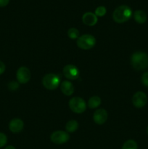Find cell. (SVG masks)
<instances>
[{
    "label": "cell",
    "mask_w": 148,
    "mask_h": 149,
    "mask_svg": "<svg viewBox=\"0 0 148 149\" xmlns=\"http://www.w3.org/2000/svg\"><path fill=\"white\" fill-rule=\"evenodd\" d=\"M108 115L105 109H100L96 111L93 115V119L97 125H103L107 121Z\"/></svg>",
    "instance_id": "30bf717a"
},
{
    "label": "cell",
    "mask_w": 148,
    "mask_h": 149,
    "mask_svg": "<svg viewBox=\"0 0 148 149\" xmlns=\"http://www.w3.org/2000/svg\"><path fill=\"white\" fill-rule=\"evenodd\" d=\"M142 82L145 87H148V71L144 73L142 76Z\"/></svg>",
    "instance_id": "44dd1931"
},
{
    "label": "cell",
    "mask_w": 148,
    "mask_h": 149,
    "mask_svg": "<svg viewBox=\"0 0 148 149\" xmlns=\"http://www.w3.org/2000/svg\"><path fill=\"white\" fill-rule=\"evenodd\" d=\"M42 83L45 88L53 90L58 87L60 83V78L55 74H48L44 77Z\"/></svg>",
    "instance_id": "3957f363"
},
{
    "label": "cell",
    "mask_w": 148,
    "mask_h": 149,
    "mask_svg": "<svg viewBox=\"0 0 148 149\" xmlns=\"http://www.w3.org/2000/svg\"><path fill=\"white\" fill-rule=\"evenodd\" d=\"M147 134H148V127H147Z\"/></svg>",
    "instance_id": "484cf974"
},
{
    "label": "cell",
    "mask_w": 148,
    "mask_h": 149,
    "mask_svg": "<svg viewBox=\"0 0 148 149\" xmlns=\"http://www.w3.org/2000/svg\"><path fill=\"white\" fill-rule=\"evenodd\" d=\"M132 15V10L129 6L120 5L113 13V19L115 23H123L128 21Z\"/></svg>",
    "instance_id": "6da1fadb"
},
{
    "label": "cell",
    "mask_w": 148,
    "mask_h": 149,
    "mask_svg": "<svg viewBox=\"0 0 148 149\" xmlns=\"http://www.w3.org/2000/svg\"><path fill=\"white\" fill-rule=\"evenodd\" d=\"M69 107L72 111L76 113H81L86 109V105L83 98L79 97H74L69 101Z\"/></svg>",
    "instance_id": "5b68a950"
},
{
    "label": "cell",
    "mask_w": 148,
    "mask_h": 149,
    "mask_svg": "<svg viewBox=\"0 0 148 149\" xmlns=\"http://www.w3.org/2000/svg\"><path fill=\"white\" fill-rule=\"evenodd\" d=\"M147 102V97L143 92H137L133 95L132 97V103L135 107L138 109L144 107Z\"/></svg>",
    "instance_id": "ba28073f"
},
{
    "label": "cell",
    "mask_w": 148,
    "mask_h": 149,
    "mask_svg": "<svg viewBox=\"0 0 148 149\" xmlns=\"http://www.w3.org/2000/svg\"><path fill=\"white\" fill-rule=\"evenodd\" d=\"M78 128V123L75 120H71L67 122L65 129L68 132H74Z\"/></svg>",
    "instance_id": "2e32d148"
},
{
    "label": "cell",
    "mask_w": 148,
    "mask_h": 149,
    "mask_svg": "<svg viewBox=\"0 0 148 149\" xmlns=\"http://www.w3.org/2000/svg\"><path fill=\"white\" fill-rule=\"evenodd\" d=\"M101 104V99L98 96H93L90 97L88 101V106L90 109H96Z\"/></svg>",
    "instance_id": "9a60e30c"
},
{
    "label": "cell",
    "mask_w": 148,
    "mask_h": 149,
    "mask_svg": "<svg viewBox=\"0 0 148 149\" xmlns=\"http://www.w3.org/2000/svg\"><path fill=\"white\" fill-rule=\"evenodd\" d=\"M8 87L10 90H15L19 87V84L16 81H11L10 83H9Z\"/></svg>",
    "instance_id": "7402d4cb"
},
{
    "label": "cell",
    "mask_w": 148,
    "mask_h": 149,
    "mask_svg": "<svg viewBox=\"0 0 148 149\" xmlns=\"http://www.w3.org/2000/svg\"><path fill=\"white\" fill-rule=\"evenodd\" d=\"M5 71V65L3 62L0 61V75L2 74Z\"/></svg>",
    "instance_id": "cb8c5ba5"
},
{
    "label": "cell",
    "mask_w": 148,
    "mask_h": 149,
    "mask_svg": "<svg viewBox=\"0 0 148 149\" xmlns=\"http://www.w3.org/2000/svg\"><path fill=\"white\" fill-rule=\"evenodd\" d=\"M4 149H15L14 146H8L6 147Z\"/></svg>",
    "instance_id": "d4e9b609"
},
{
    "label": "cell",
    "mask_w": 148,
    "mask_h": 149,
    "mask_svg": "<svg viewBox=\"0 0 148 149\" xmlns=\"http://www.w3.org/2000/svg\"><path fill=\"white\" fill-rule=\"evenodd\" d=\"M24 127V123L23 120L20 119H12L9 124V129L13 133H19L21 132Z\"/></svg>",
    "instance_id": "8fae6325"
},
{
    "label": "cell",
    "mask_w": 148,
    "mask_h": 149,
    "mask_svg": "<svg viewBox=\"0 0 148 149\" xmlns=\"http://www.w3.org/2000/svg\"><path fill=\"white\" fill-rule=\"evenodd\" d=\"M122 149H138L137 143L133 140H129L124 143Z\"/></svg>",
    "instance_id": "e0dca14e"
},
{
    "label": "cell",
    "mask_w": 148,
    "mask_h": 149,
    "mask_svg": "<svg viewBox=\"0 0 148 149\" xmlns=\"http://www.w3.org/2000/svg\"><path fill=\"white\" fill-rule=\"evenodd\" d=\"M62 72H63L64 76L70 80L78 79L79 78V70L78 69L76 66L72 65V64H68V65H65L64 67Z\"/></svg>",
    "instance_id": "52a82bcc"
},
{
    "label": "cell",
    "mask_w": 148,
    "mask_h": 149,
    "mask_svg": "<svg viewBox=\"0 0 148 149\" xmlns=\"http://www.w3.org/2000/svg\"><path fill=\"white\" fill-rule=\"evenodd\" d=\"M16 77L18 82L21 84H26L28 82L30 79V72L28 68L22 66L18 68L16 74Z\"/></svg>",
    "instance_id": "9c48e42d"
},
{
    "label": "cell",
    "mask_w": 148,
    "mask_h": 149,
    "mask_svg": "<svg viewBox=\"0 0 148 149\" xmlns=\"http://www.w3.org/2000/svg\"><path fill=\"white\" fill-rule=\"evenodd\" d=\"M133 18L136 23L143 24L147 20V14L142 10H136L133 14Z\"/></svg>",
    "instance_id": "5bb4252c"
},
{
    "label": "cell",
    "mask_w": 148,
    "mask_h": 149,
    "mask_svg": "<svg viewBox=\"0 0 148 149\" xmlns=\"http://www.w3.org/2000/svg\"><path fill=\"white\" fill-rule=\"evenodd\" d=\"M68 36L72 39H78V37H79V31L75 28H71L68 30Z\"/></svg>",
    "instance_id": "ac0fdd59"
},
{
    "label": "cell",
    "mask_w": 148,
    "mask_h": 149,
    "mask_svg": "<svg viewBox=\"0 0 148 149\" xmlns=\"http://www.w3.org/2000/svg\"><path fill=\"white\" fill-rule=\"evenodd\" d=\"M60 90L64 95L70 96L73 93V84L69 81H63L60 84Z\"/></svg>",
    "instance_id": "4fadbf2b"
},
{
    "label": "cell",
    "mask_w": 148,
    "mask_h": 149,
    "mask_svg": "<svg viewBox=\"0 0 148 149\" xmlns=\"http://www.w3.org/2000/svg\"><path fill=\"white\" fill-rule=\"evenodd\" d=\"M7 138L5 134L0 132V148H2L7 144Z\"/></svg>",
    "instance_id": "ffe728a7"
},
{
    "label": "cell",
    "mask_w": 148,
    "mask_h": 149,
    "mask_svg": "<svg viewBox=\"0 0 148 149\" xmlns=\"http://www.w3.org/2000/svg\"><path fill=\"white\" fill-rule=\"evenodd\" d=\"M10 2V0H0V7H6Z\"/></svg>",
    "instance_id": "603a6c76"
},
{
    "label": "cell",
    "mask_w": 148,
    "mask_h": 149,
    "mask_svg": "<svg viewBox=\"0 0 148 149\" xmlns=\"http://www.w3.org/2000/svg\"><path fill=\"white\" fill-rule=\"evenodd\" d=\"M82 21L86 26H93L97 23L98 18H97V16L94 13L88 12V13H86L84 14L82 17Z\"/></svg>",
    "instance_id": "7c38bea8"
},
{
    "label": "cell",
    "mask_w": 148,
    "mask_h": 149,
    "mask_svg": "<svg viewBox=\"0 0 148 149\" xmlns=\"http://www.w3.org/2000/svg\"><path fill=\"white\" fill-rule=\"evenodd\" d=\"M131 63L133 68L138 71L145 69L148 67V55L143 52H136L131 55Z\"/></svg>",
    "instance_id": "7a4b0ae2"
},
{
    "label": "cell",
    "mask_w": 148,
    "mask_h": 149,
    "mask_svg": "<svg viewBox=\"0 0 148 149\" xmlns=\"http://www.w3.org/2000/svg\"><path fill=\"white\" fill-rule=\"evenodd\" d=\"M106 8L104 6H100V7H97L95 10V13L94 14L97 16V17H102L104 15L106 14Z\"/></svg>",
    "instance_id": "d6986e66"
},
{
    "label": "cell",
    "mask_w": 148,
    "mask_h": 149,
    "mask_svg": "<svg viewBox=\"0 0 148 149\" xmlns=\"http://www.w3.org/2000/svg\"><path fill=\"white\" fill-rule=\"evenodd\" d=\"M69 134L65 131L62 130L55 131V132H52L50 136L51 141L54 143L57 144V145L65 143L69 141Z\"/></svg>",
    "instance_id": "8992f818"
},
{
    "label": "cell",
    "mask_w": 148,
    "mask_h": 149,
    "mask_svg": "<svg viewBox=\"0 0 148 149\" xmlns=\"http://www.w3.org/2000/svg\"><path fill=\"white\" fill-rule=\"evenodd\" d=\"M96 45V39L90 34H84L79 36L77 40V45L82 49H90Z\"/></svg>",
    "instance_id": "277c9868"
}]
</instances>
